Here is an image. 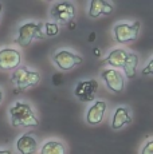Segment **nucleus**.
<instances>
[{
  "label": "nucleus",
  "instance_id": "obj_19",
  "mask_svg": "<svg viewBox=\"0 0 153 154\" xmlns=\"http://www.w3.org/2000/svg\"><path fill=\"white\" fill-rule=\"evenodd\" d=\"M152 67H153V60L149 62L148 66H146L145 69H142V74H145V75H152V72H153Z\"/></svg>",
  "mask_w": 153,
  "mask_h": 154
},
{
  "label": "nucleus",
  "instance_id": "obj_11",
  "mask_svg": "<svg viewBox=\"0 0 153 154\" xmlns=\"http://www.w3.org/2000/svg\"><path fill=\"white\" fill-rule=\"evenodd\" d=\"M16 149L20 154H34L38 149V141L32 135L24 134L17 140Z\"/></svg>",
  "mask_w": 153,
  "mask_h": 154
},
{
  "label": "nucleus",
  "instance_id": "obj_7",
  "mask_svg": "<svg viewBox=\"0 0 153 154\" xmlns=\"http://www.w3.org/2000/svg\"><path fill=\"white\" fill-rule=\"evenodd\" d=\"M97 93H98V82L95 79L79 82L74 91L75 97L81 102H92V100L95 99Z\"/></svg>",
  "mask_w": 153,
  "mask_h": 154
},
{
  "label": "nucleus",
  "instance_id": "obj_14",
  "mask_svg": "<svg viewBox=\"0 0 153 154\" xmlns=\"http://www.w3.org/2000/svg\"><path fill=\"white\" fill-rule=\"evenodd\" d=\"M128 54L129 52L125 51L123 48H116V50H113V51H110V54L106 56L104 63H108L113 67H122L126 60Z\"/></svg>",
  "mask_w": 153,
  "mask_h": 154
},
{
  "label": "nucleus",
  "instance_id": "obj_17",
  "mask_svg": "<svg viewBox=\"0 0 153 154\" xmlns=\"http://www.w3.org/2000/svg\"><path fill=\"white\" fill-rule=\"evenodd\" d=\"M45 24V34L46 36H55L59 34V26L58 23H43Z\"/></svg>",
  "mask_w": 153,
  "mask_h": 154
},
{
  "label": "nucleus",
  "instance_id": "obj_15",
  "mask_svg": "<svg viewBox=\"0 0 153 154\" xmlns=\"http://www.w3.org/2000/svg\"><path fill=\"white\" fill-rule=\"evenodd\" d=\"M137 64H138V56L136 54H128L125 63H123V66H122L123 72H125V75L128 76V78L136 76Z\"/></svg>",
  "mask_w": 153,
  "mask_h": 154
},
{
  "label": "nucleus",
  "instance_id": "obj_21",
  "mask_svg": "<svg viewBox=\"0 0 153 154\" xmlns=\"http://www.w3.org/2000/svg\"><path fill=\"white\" fill-rule=\"evenodd\" d=\"M2 100H3V93H2V90H0V103H2Z\"/></svg>",
  "mask_w": 153,
  "mask_h": 154
},
{
  "label": "nucleus",
  "instance_id": "obj_8",
  "mask_svg": "<svg viewBox=\"0 0 153 154\" xmlns=\"http://www.w3.org/2000/svg\"><path fill=\"white\" fill-rule=\"evenodd\" d=\"M22 62L20 52L15 48H3L0 50V69L14 70Z\"/></svg>",
  "mask_w": 153,
  "mask_h": 154
},
{
  "label": "nucleus",
  "instance_id": "obj_12",
  "mask_svg": "<svg viewBox=\"0 0 153 154\" xmlns=\"http://www.w3.org/2000/svg\"><path fill=\"white\" fill-rule=\"evenodd\" d=\"M111 12H113V5L110 3L104 2V0H92L90 2L89 15L93 19L101 16V15H110Z\"/></svg>",
  "mask_w": 153,
  "mask_h": 154
},
{
  "label": "nucleus",
  "instance_id": "obj_9",
  "mask_svg": "<svg viewBox=\"0 0 153 154\" xmlns=\"http://www.w3.org/2000/svg\"><path fill=\"white\" fill-rule=\"evenodd\" d=\"M102 79L105 81V83L113 93H121L123 90V76L121 72L114 69H108L102 71Z\"/></svg>",
  "mask_w": 153,
  "mask_h": 154
},
{
  "label": "nucleus",
  "instance_id": "obj_16",
  "mask_svg": "<svg viewBox=\"0 0 153 154\" xmlns=\"http://www.w3.org/2000/svg\"><path fill=\"white\" fill-rule=\"evenodd\" d=\"M40 154H66L63 143L58 141H48L40 149Z\"/></svg>",
  "mask_w": 153,
  "mask_h": 154
},
{
  "label": "nucleus",
  "instance_id": "obj_3",
  "mask_svg": "<svg viewBox=\"0 0 153 154\" xmlns=\"http://www.w3.org/2000/svg\"><path fill=\"white\" fill-rule=\"evenodd\" d=\"M12 83L16 86L19 90H27V88L36 86L40 82V74L38 71H31L26 67H22L15 71L11 78Z\"/></svg>",
  "mask_w": 153,
  "mask_h": 154
},
{
  "label": "nucleus",
  "instance_id": "obj_10",
  "mask_svg": "<svg viewBox=\"0 0 153 154\" xmlns=\"http://www.w3.org/2000/svg\"><path fill=\"white\" fill-rule=\"evenodd\" d=\"M106 107H108L106 102H104V100H97L92 107L87 110V114H86L87 123H89V125H98V123H101L102 119H104Z\"/></svg>",
  "mask_w": 153,
  "mask_h": 154
},
{
  "label": "nucleus",
  "instance_id": "obj_22",
  "mask_svg": "<svg viewBox=\"0 0 153 154\" xmlns=\"http://www.w3.org/2000/svg\"><path fill=\"white\" fill-rule=\"evenodd\" d=\"M0 12H2V4H0Z\"/></svg>",
  "mask_w": 153,
  "mask_h": 154
},
{
  "label": "nucleus",
  "instance_id": "obj_20",
  "mask_svg": "<svg viewBox=\"0 0 153 154\" xmlns=\"http://www.w3.org/2000/svg\"><path fill=\"white\" fill-rule=\"evenodd\" d=\"M0 154H12L10 150H0Z\"/></svg>",
  "mask_w": 153,
  "mask_h": 154
},
{
  "label": "nucleus",
  "instance_id": "obj_13",
  "mask_svg": "<svg viewBox=\"0 0 153 154\" xmlns=\"http://www.w3.org/2000/svg\"><path fill=\"white\" fill-rule=\"evenodd\" d=\"M132 122V115L128 107H117L111 121V127L113 129H121L125 125H129Z\"/></svg>",
  "mask_w": 153,
  "mask_h": 154
},
{
  "label": "nucleus",
  "instance_id": "obj_18",
  "mask_svg": "<svg viewBox=\"0 0 153 154\" xmlns=\"http://www.w3.org/2000/svg\"><path fill=\"white\" fill-rule=\"evenodd\" d=\"M141 154H153V140H149L146 142V145L144 146Z\"/></svg>",
  "mask_w": 153,
  "mask_h": 154
},
{
  "label": "nucleus",
  "instance_id": "obj_5",
  "mask_svg": "<svg viewBox=\"0 0 153 154\" xmlns=\"http://www.w3.org/2000/svg\"><path fill=\"white\" fill-rule=\"evenodd\" d=\"M82 62H83L82 56L76 55V54H74V52H71V51H67V50L58 51L57 54L54 55V63L63 71L73 70L74 67L79 66Z\"/></svg>",
  "mask_w": 153,
  "mask_h": 154
},
{
  "label": "nucleus",
  "instance_id": "obj_2",
  "mask_svg": "<svg viewBox=\"0 0 153 154\" xmlns=\"http://www.w3.org/2000/svg\"><path fill=\"white\" fill-rule=\"evenodd\" d=\"M45 24L43 23H35L30 22L23 24L19 28V35L15 39V42L17 44H20L22 47H27L34 39H42L45 38Z\"/></svg>",
  "mask_w": 153,
  "mask_h": 154
},
{
  "label": "nucleus",
  "instance_id": "obj_6",
  "mask_svg": "<svg viewBox=\"0 0 153 154\" xmlns=\"http://www.w3.org/2000/svg\"><path fill=\"white\" fill-rule=\"evenodd\" d=\"M51 15L58 23L62 24H67V23L73 22L75 16V7L73 3L70 2H61L52 7Z\"/></svg>",
  "mask_w": 153,
  "mask_h": 154
},
{
  "label": "nucleus",
  "instance_id": "obj_1",
  "mask_svg": "<svg viewBox=\"0 0 153 154\" xmlns=\"http://www.w3.org/2000/svg\"><path fill=\"white\" fill-rule=\"evenodd\" d=\"M11 123L12 126H24V127H35L39 125V119L35 112L32 111L31 106L24 102H16L10 109Z\"/></svg>",
  "mask_w": 153,
  "mask_h": 154
},
{
  "label": "nucleus",
  "instance_id": "obj_4",
  "mask_svg": "<svg viewBox=\"0 0 153 154\" xmlns=\"http://www.w3.org/2000/svg\"><path fill=\"white\" fill-rule=\"evenodd\" d=\"M138 32H140V22H134L132 24L121 23L114 27V36H116L117 42L120 43H128L136 40Z\"/></svg>",
  "mask_w": 153,
  "mask_h": 154
}]
</instances>
